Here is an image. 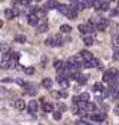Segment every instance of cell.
<instances>
[{"label":"cell","instance_id":"obj_1","mask_svg":"<svg viewBox=\"0 0 119 125\" xmlns=\"http://www.w3.org/2000/svg\"><path fill=\"white\" fill-rule=\"evenodd\" d=\"M45 43H46L48 46H61L64 43V40H63V37L60 36V34H54L52 37L45 40Z\"/></svg>","mask_w":119,"mask_h":125},{"label":"cell","instance_id":"obj_2","mask_svg":"<svg viewBox=\"0 0 119 125\" xmlns=\"http://www.w3.org/2000/svg\"><path fill=\"white\" fill-rule=\"evenodd\" d=\"M107 25H109V20H107V18H100V20L97 21L95 30H98V31H103V30H106V28H107Z\"/></svg>","mask_w":119,"mask_h":125},{"label":"cell","instance_id":"obj_3","mask_svg":"<svg viewBox=\"0 0 119 125\" xmlns=\"http://www.w3.org/2000/svg\"><path fill=\"white\" fill-rule=\"evenodd\" d=\"M89 118H91V121H94V122H103L106 119V113L104 112H97V113H92Z\"/></svg>","mask_w":119,"mask_h":125},{"label":"cell","instance_id":"obj_4","mask_svg":"<svg viewBox=\"0 0 119 125\" xmlns=\"http://www.w3.org/2000/svg\"><path fill=\"white\" fill-rule=\"evenodd\" d=\"M24 89H25V94H28V95H34V94L37 92V86L33 85V83H25Z\"/></svg>","mask_w":119,"mask_h":125},{"label":"cell","instance_id":"obj_5","mask_svg":"<svg viewBox=\"0 0 119 125\" xmlns=\"http://www.w3.org/2000/svg\"><path fill=\"white\" fill-rule=\"evenodd\" d=\"M98 64H100V61L95 60V58H92V60H89V61H85L83 62V67L85 69H92V67H98Z\"/></svg>","mask_w":119,"mask_h":125},{"label":"cell","instance_id":"obj_6","mask_svg":"<svg viewBox=\"0 0 119 125\" xmlns=\"http://www.w3.org/2000/svg\"><path fill=\"white\" fill-rule=\"evenodd\" d=\"M58 6H60V3L57 2V0H48L46 5H45V8H46L48 10L49 9H58Z\"/></svg>","mask_w":119,"mask_h":125},{"label":"cell","instance_id":"obj_7","mask_svg":"<svg viewBox=\"0 0 119 125\" xmlns=\"http://www.w3.org/2000/svg\"><path fill=\"white\" fill-rule=\"evenodd\" d=\"M57 82H58L60 85H61V88H63V89L69 88V79H67V77L64 79L63 76H58V77H57Z\"/></svg>","mask_w":119,"mask_h":125},{"label":"cell","instance_id":"obj_8","mask_svg":"<svg viewBox=\"0 0 119 125\" xmlns=\"http://www.w3.org/2000/svg\"><path fill=\"white\" fill-rule=\"evenodd\" d=\"M13 107L17 109V110H24V109H25V103H24V100H21V98L15 100V103H13Z\"/></svg>","mask_w":119,"mask_h":125},{"label":"cell","instance_id":"obj_9","mask_svg":"<svg viewBox=\"0 0 119 125\" xmlns=\"http://www.w3.org/2000/svg\"><path fill=\"white\" fill-rule=\"evenodd\" d=\"M79 57L82 58V61H89V60H92V58H94V57H92V54L89 52V51H82Z\"/></svg>","mask_w":119,"mask_h":125},{"label":"cell","instance_id":"obj_10","mask_svg":"<svg viewBox=\"0 0 119 125\" xmlns=\"http://www.w3.org/2000/svg\"><path fill=\"white\" fill-rule=\"evenodd\" d=\"M28 24H30V25H33V27H36V25L39 24V18L36 17L34 13H31V15H28Z\"/></svg>","mask_w":119,"mask_h":125},{"label":"cell","instance_id":"obj_11","mask_svg":"<svg viewBox=\"0 0 119 125\" xmlns=\"http://www.w3.org/2000/svg\"><path fill=\"white\" fill-rule=\"evenodd\" d=\"M27 109H28V112L31 113V115H34V113L37 112V103H36V101H30Z\"/></svg>","mask_w":119,"mask_h":125},{"label":"cell","instance_id":"obj_12","mask_svg":"<svg viewBox=\"0 0 119 125\" xmlns=\"http://www.w3.org/2000/svg\"><path fill=\"white\" fill-rule=\"evenodd\" d=\"M42 109H43L45 113H51V112L54 110V106H52L51 103H45V101H43V103H42Z\"/></svg>","mask_w":119,"mask_h":125},{"label":"cell","instance_id":"obj_13","mask_svg":"<svg viewBox=\"0 0 119 125\" xmlns=\"http://www.w3.org/2000/svg\"><path fill=\"white\" fill-rule=\"evenodd\" d=\"M42 86L46 88V89H51V86H52V79H49V77H45V79L42 81Z\"/></svg>","mask_w":119,"mask_h":125},{"label":"cell","instance_id":"obj_14","mask_svg":"<svg viewBox=\"0 0 119 125\" xmlns=\"http://www.w3.org/2000/svg\"><path fill=\"white\" fill-rule=\"evenodd\" d=\"M66 17L70 18V20H76V18H78V10L73 9V8H70V10H69V13L66 15Z\"/></svg>","mask_w":119,"mask_h":125},{"label":"cell","instance_id":"obj_15","mask_svg":"<svg viewBox=\"0 0 119 125\" xmlns=\"http://www.w3.org/2000/svg\"><path fill=\"white\" fill-rule=\"evenodd\" d=\"M58 10L61 12L63 15H67L69 10H70V6H67V5H60V6H58Z\"/></svg>","mask_w":119,"mask_h":125},{"label":"cell","instance_id":"obj_16","mask_svg":"<svg viewBox=\"0 0 119 125\" xmlns=\"http://www.w3.org/2000/svg\"><path fill=\"white\" fill-rule=\"evenodd\" d=\"M46 30H48V24H46V22H40V24H37V31H39V33H45Z\"/></svg>","mask_w":119,"mask_h":125},{"label":"cell","instance_id":"obj_17","mask_svg":"<svg viewBox=\"0 0 119 125\" xmlns=\"http://www.w3.org/2000/svg\"><path fill=\"white\" fill-rule=\"evenodd\" d=\"M83 43H85L86 46L94 45V37H92V36H85V37H83Z\"/></svg>","mask_w":119,"mask_h":125},{"label":"cell","instance_id":"obj_18","mask_svg":"<svg viewBox=\"0 0 119 125\" xmlns=\"http://www.w3.org/2000/svg\"><path fill=\"white\" fill-rule=\"evenodd\" d=\"M85 110H86V113H94L95 112V104L94 103H88Z\"/></svg>","mask_w":119,"mask_h":125},{"label":"cell","instance_id":"obj_19","mask_svg":"<svg viewBox=\"0 0 119 125\" xmlns=\"http://www.w3.org/2000/svg\"><path fill=\"white\" fill-rule=\"evenodd\" d=\"M0 67H2L3 70L10 69V62H9V60H2V62H0Z\"/></svg>","mask_w":119,"mask_h":125},{"label":"cell","instance_id":"obj_20","mask_svg":"<svg viewBox=\"0 0 119 125\" xmlns=\"http://www.w3.org/2000/svg\"><path fill=\"white\" fill-rule=\"evenodd\" d=\"M63 67H64V62L63 61H60V60L54 61V69L55 70H60V69H63Z\"/></svg>","mask_w":119,"mask_h":125},{"label":"cell","instance_id":"obj_21","mask_svg":"<svg viewBox=\"0 0 119 125\" xmlns=\"http://www.w3.org/2000/svg\"><path fill=\"white\" fill-rule=\"evenodd\" d=\"M60 30H61V33H70V31H71V27L70 25H67V24H64V25H61V27H60Z\"/></svg>","mask_w":119,"mask_h":125},{"label":"cell","instance_id":"obj_22","mask_svg":"<svg viewBox=\"0 0 119 125\" xmlns=\"http://www.w3.org/2000/svg\"><path fill=\"white\" fill-rule=\"evenodd\" d=\"M5 17H6V20H13V18H15L12 9H6V10H5Z\"/></svg>","mask_w":119,"mask_h":125},{"label":"cell","instance_id":"obj_23","mask_svg":"<svg viewBox=\"0 0 119 125\" xmlns=\"http://www.w3.org/2000/svg\"><path fill=\"white\" fill-rule=\"evenodd\" d=\"M78 28H79V31H80L82 34H86V33H88V27H86V24H80Z\"/></svg>","mask_w":119,"mask_h":125},{"label":"cell","instance_id":"obj_24","mask_svg":"<svg viewBox=\"0 0 119 125\" xmlns=\"http://www.w3.org/2000/svg\"><path fill=\"white\" fill-rule=\"evenodd\" d=\"M15 42H17V43H24L25 42V36H22V34L15 36Z\"/></svg>","mask_w":119,"mask_h":125},{"label":"cell","instance_id":"obj_25","mask_svg":"<svg viewBox=\"0 0 119 125\" xmlns=\"http://www.w3.org/2000/svg\"><path fill=\"white\" fill-rule=\"evenodd\" d=\"M100 10H110V5H109V2H104V3H101V6H100Z\"/></svg>","mask_w":119,"mask_h":125},{"label":"cell","instance_id":"obj_26","mask_svg":"<svg viewBox=\"0 0 119 125\" xmlns=\"http://www.w3.org/2000/svg\"><path fill=\"white\" fill-rule=\"evenodd\" d=\"M79 100H82V101H89V94H88V92H82L80 97H79Z\"/></svg>","mask_w":119,"mask_h":125},{"label":"cell","instance_id":"obj_27","mask_svg":"<svg viewBox=\"0 0 119 125\" xmlns=\"http://www.w3.org/2000/svg\"><path fill=\"white\" fill-rule=\"evenodd\" d=\"M0 51H2L3 54H5V52H9V45H6V43H0Z\"/></svg>","mask_w":119,"mask_h":125},{"label":"cell","instance_id":"obj_28","mask_svg":"<svg viewBox=\"0 0 119 125\" xmlns=\"http://www.w3.org/2000/svg\"><path fill=\"white\" fill-rule=\"evenodd\" d=\"M103 89H104V86H103V83H100V82H97V83L94 85V91H97V92H98V91H103Z\"/></svg>","mask_w":119,"mask_h":125},{"label":"cell","instance_id":"obj_29","mask_svg":"<svg viewBox=\"0 0 119 125\" xmlns=\"http://www.w3.org/2000/svg\"><path fill=\"white\" fill-rule=\"evenodd\" d=\"M113 60L115 61H119V48H115L113 49Z\"/></svg>","mask_w":119,"mask_h":125},{"label":"cell","instance_id":"obj_30","mask_svg":"<svg viewBox=\"0 0 119 125\" xmlns=\"http://www.w3.org/2000/svg\"><path fill=\"white\" fill-rule=\"evenodd\" d=\"M110 15H112V17H118V15H119V6L115 8V9H112L110 10Z\"/></svg>","mask_w":119,"mask_h":125},{"label":"cell","instance_id":"obj_31","mask_svg":"<svg viewBox=\"0 0 119 125\" xmlns=\"http://www.w3.org/2000/svg\"><path fill=\"white\" fill-rule=\"evenodd\" d=\"M71 110H73V113H74V115H79V113H80V110H79V107H78V104H73V107H71Z\"/></svg>","mask_w":119,"mask_h":125},{"label":"cell","instance_id":"obj_32","mask_svg":"<svg viewBox=\"0 0 119 125\" xmlns=\"http://www.w3.org/2000/svg\"><path fill=\"white\" fill-rule=\"evenodd\" d=\"M110 81V74H109V72H106L103 74V82H109Z\"/></svg>","mask_w":119,"mask_h":125},{"label":"cell","instance_id":"obj_33","mask_svg":"<svg viewBox=\"0 0 119 125\" xmlns=\"http://www.w3.org/2000/svg\"><path fill=\"white\" fill-rule=\"evenodd\" d=\"M24 72H25L27 74H33V73H34V69H33V67H27V69H24Z\"/></svg>","mask_w":119,"mask_h":125},{"label":"cell","instance_id":"obj_34","mask_svg":"<svg viewBox=\"0 0 119 125\" xmlns=\"http://www.w3.org/2000/svg\"><path fill=\"white\" fill-rule=\"evenodd\" d=\"M54 119H55V121H60V119H61V112H54Z\"/></svg>","mask_w":119,"mask_h":125},{"label":"cell","instance_id":"obj_35","mask_svg":"<svg viewBox=\"0 0 119 125\" xmlns=\"http://www.w3.org/2000/svg\"><path fill=\"white\" fill-rule=\"evenodd\" d=\"M58 94H60V97H63V98H66V97H67V91H66V89L58 91Z\"/></svg>","mask_w":119,"mask_h":125},{"label":"cell","instance_id":"obj_36","mask_svg":"<svg viewBox=\"0 0 119 125\" xmlns=\"http://www.w3.org/2000/svg\"><path fill=\"white\" fill-rule=\"evenodd\" d=\"M12 12H13V17H18V15H20V13H21V12H20V9H18V8H12Z\"/></svg>","mask_w":119,"mask_h":125},{"label":"cell","instance_id":"obj_37","mask_svg":"<svg viewBox=\"0 0 119 125\" xmlns=\"http://www.w3.org/2000/svg\"><path fill=\"white\" fill-rule=\"evenodd\" d=\"M76 125H89V124L85 122L83 119H78V121H76Z\"/></svg>","mask_w":119,"mask_h":125},{"label":"cell","instance_id":"obj_38","mask_svg":"<svg viewBox=\"0 0 119 125\" xmlns=\"http://www.w3.org/2000/svg\"><path fill=\"white\" fill-rule=\"evenodd\" d=\"M110 95V91L109 89H103V97H109Z\"/></svg>","mask_w":119,"mask_h":125},{"label":"cell","instance_id":"obj_39","mask_svg":"<svg viewBox=\"0 0 119 125\" xmlns=\"http://www.w3.org/2000/svg\"><path fill=\"white\" fill-rule=\"evenodd\" d=\"M58 107H60V112H64L66 109H67V107H66V104H63V103H60V106H58Z\"/></svg>","mask_w":119,"mask_h":125},{"label":"cell","instance_id":"obj_40","mask_svg":"<svg viewBox=\"0 0 119 125\" xmlns=\"http://www.w3.org/2000/svg\"><path fill=\"white\" fill-rule=\"evenodd\" d=\"M15 82H17L18 85H21V86H24V85H25V82H24V81H21V79H17Z\"/></svg>","mask_w":119,"mask_h":125},{"label":"cell","instance_id":"obj_41","mask_svg":"<svg viewBox=\"0 0 119 125\" xmlns=\"http://www.w3.org/2000/svg\"><path fill=\"white\" fill-rule=\"evenodd\" d=\"M51 94H52V95H54L55 98H58V97H60V94H58L57 91H51Z\"/></svg>","mask_w":119,"mask_h":125},{"label":"cell","instance_id":"obj_42","mask_svg":"<svg viewBox=\"0 0 119 125\" xmlns=\"http://www.w3.org/2000/svg\"><path fill=\"white\" fill-rule=\"evenodd\" d=\"M42 64H43V67H45V64H46V57L42 58Z\"/></svg>","mask_w":119,"mask_h":125},{"label":"cell","instance_id":"obj_43","mask_svg":"<svg viewBox=\"0 0 119 125\" xmlns=\"http://www.w3.org/2000/svg\"><path fill=\"white\" fill-rule=\"evenodd\" d=\"M98 2L100 3H104V2H109V0H98Z\"/></svg>","mask_w":119,"mask_h":125},{"label":"cell","instance_id":"obj_44","mask_svg":"<svg viewBox=\"0 0 119 125\" xmlns=\"http://www.w3.org/2000/svg\"><path fill=\"white\" fill-rule=\"evenodd\" d=\"M2 25H3V22H2V21H0V28H2Z\"/></svg>","mask_w":119,"mask_h":125},{"label":"cell","instance_id":"obj_45","mask_svg":"<svg viewBox=\"0 0 119 125\" xmlns=\"http://www.w3.org/2000/svg\"><path fill=\"white\" fill-rule=\"evenodd\" d=\"M71 2H73V0H71Z\"/></svg>","mask_w":119,"mask_h":125}]
</instances>
